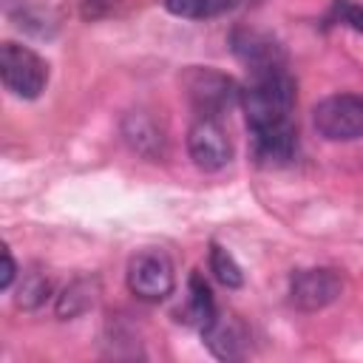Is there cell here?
<instances>
[{"mask_svg": "<svg viewBox=\"0 0 363 363\" xmlns=\"http://www.w3.org/2000/svg\"><path fill=\"white\" fill-rule=\"evenodd\" d=\"M241 108L247 113L250 130L289 122L292 108H295V79L289 77L286 68L255 74L252 85L241 91Z\"/></svg>", "mask_w": 363, "mask_h": 363, "instance_id": "1", "label": "cell"}, {"mask_svg": "<svg viewBox=\"0 0 363 363\" xmlns=\"http://www.w3.org/2000/svg\"><path fill=\"white\" fill-rule=\"evenodd\" d=\"M315 130L329 142L363 139V96L360 94H332L312 108Z\"/></svg>", "mask_w": 363, "mask_h": 363, "instance_id": "2", "label": "cell"}, {"mask_svg": "<svg viewBox=\"0 0 363 363\" xmlns=\"http://www.w3.org/2000/svg\"><path fill=\"white\" fill-rule=\"evenodd\" d=\"M0 77L6 91L20 99H37L48 82V65L40 54L26 45L3 43L0 45Z\"/></svg>", "mask_w": 363, "mask_h": 363, "instance_id": "3", "label": "cell"}, {"mask_svg": "<svg viewBox=\"0 0 363 363\" xmlns=\"http://www.w3.org/2000/svg\"><path fill=\"white\" fill-rule=\"evenodd\" d=\"M176 286V269L167 252L162 250H142L128 264V289L145 301L159 303L164 301Z\"/></svg>", "mask_w": 363, "mask_h": 363, "instance_id": "4", "label": "cell"}, {"mask_svg": "<svg viewBox=\"0 0 363 363\" xmlns=\"http://www.w3.org/2000/svg\"><path fill=\"white\" fill-rule=\"evenodd\" d=\"M184 94L190 99V105L199 111V116H221L224 111H230L235 102H241V91L238 85L213 68H190L182 79Z\"/></svg>", "mask_w": 363, "mask_h": 363, "instance_id": "5", "label": "cell"}, {"mask_svg": "<svg viewBox=\"0 0 363 363\" xmlns=\"http://www.w3.org/2000/svg\"><path fill=\"white\" fill-rule=\"evenodd\" d=\"M343 292V278L332 267L298 269L289 278V303L301 312H318L335 303Z\"/></svg>", "mask_w": 363, "mask_h": 363, "instance_id": "6", "label": "cell"}, {"mask_svg": "<svg viewBox=\"0 0 363 363\" xmlns=\"http://www.w3.org/2000/svg\"><path fill=\"white\" fill-rule=\"evenodd\" d=\"M187 153L201 170H221L233 159V142L216 116H199L187 130Z\"/></svg>", "mask_w": 363, "mask_h": 363, "instance_id": "7", "label": "cell"}, {"mask_svg": "<svg viewBox=\"0 0 363 363\" xmlns=\"http://www.w3.org/2000/svg\"><path fill=\"white\" fill-rule=\"evenodd\" d=\"M230 48L252 71V77L267 74V71H278L286 65V54H284L281 43L264 31H255V28H235L230 34Z\"/></svg>", "mask_w": 363, "mask_h": 363, "instance_id": "8", "label": "cell"}, {"mask_svg": "<svg viewBox=\"0 0 363 363\" xmlns=\"http://www.w3.org/2000/svg\"><path fill=\"white\" fill-rule=\"evenodd\" d=\"M201 340L213 352V357L238 360L247 349V329L235 315L216 309V315L201 326Z\"/></svg>", "mask_w": 363, "mask_h": 363, "instance_id": "9", "label": "cell"}, {"mask_svg": "<svg viewBox=\"0 0 363 363\" xmlns=\"http://www.w3.org/2000/svg\"><path fill=\"white\" fill-rule=\"evenodd\" d=\"M252 133V145H255V159L261 164H286L295 150H298V130L289 122H278V125H267Z\"/></svg>", "mask_w": 363, "mask_h": 363, "instance_id": "10", "label": "cell"}, {"mask_svg": "<svg viewBox=\"0 0 363 363\" xmlns=\"http://www.w3.org/2000/svg\"><path fill=\"white\" fill-rule=\"evenodd\" d=\"M122 136L130 145V150H136L139 156H145L150 162H159L164 156V136H162L159 125L142 111H133L122 119Z\"/></svg>", "mask_w": 363, "mask_h": 363, "instance_id": "11", "label": "cell"}, {"mask_svg": "<svg viewBox=\"0 0 363 363\" xmlns=\"http://www.w3.org/2000/svg\"><path fill=\"white\" fill-rule=\"evenodd\" d=\"M99 278H94V275H82V278H74L60 295H57V318L60 320H74V318H79V315H85L94 303H96V298H99Z\"/></svg>", "mask_w": 363, "mask_h": 363, "instance_id": "12", "label": "cell"}, {"mask_svg": "<svg viewBox=\"0 0 363 363\" xmlns=\"http://www.w3.org/2000/svg\"><path fill=\"white\" fill-rule=\"evenodd\" d=\"M182 315L187 323H196L199 329L216 315V301H213V292H210L207 281L201 278V272L190 275V295H187V306Z\"/></svg>", "mask_w": 363, "mask_h": 363, "instance_id": "13", "label": "cell"}, {"mask_svg": "<svg viewBox=\"0 0 363 363\" xmlns=\"http://www.w3.org/2000/svg\"><path fill=\"white\" fill-rule=\"evenodd\" d=\"M162 6L184 20H210L235 6V0H162Z\"/></svg>", "mask_w": 363, "mask_h": 363, "instance_id": "14", "label": "cell"}, {"mask_svg": "<svg viewBox=\"0 0 363 363\" xmlns=\"http://www.w3.org/2000/svg\"><path fill=\"white\" fill-rule=\"evenodd\" d=\"M48 292H51L48 278H45L43 272H37V269H28V272H23V281H20V286H17L14 301H17L20 309H28V312H31V309H40V306L45 303Z\"/></svg>", "mask_w": 363, "mask_h": 363, "instance_id": "15", "label": "cell"}, {"mask_svg": "<svg viewBox=\"0 0 363 363\" xmlns=\"http://www.w3.org/2000/svg\"><path fill=\"white\" fill-rule=\"evenodd\" d=\"M210 272L216 275L218 284H224L227 289H238L244 284V272L238 267V261L218 244L210 247Z\"/></svg>", "mask_w": 363, "mask_h": 363, "instance_id": "16", "label": "cell"}, {"mask_svg": "<svg viewBox=\"0 0 363 363\" xmlns=\"http://www.w3.org/2000/svg\"><path fill=\"white\" fill-rule=\"evenodd\" d=\"M9 14H11V20H14L20 28H26V31H31V34H40V37L51 34V28H54V23L48 20V14L40 11V9H34V6L9 9Z\"/></svg>", "mask_w": 363, "mask_h": 363, "instance_id": "17", "label": "cell"}, {"mask_svg": "<svg viewBox=\"0 0 363 363\" xmlns=\"http://www.w3.org/2000/svg\"><path fill=\"white\" fill-rule=\"evenodd\" d=\"M329 20L335 23H346L357 31H363V6L360 3H352V0H335L332 3V14Z\"/></svg>", "mask_w": 363, "mask_h": 363, "instance_id": "18", "label": "cell"}, {"mask_svg": "<svg viewBox=\"0 0 363 363\" xmlns=\"http://www.w3.org/2000/svg\"><path fill=\"white\" fill-rule=\"evenodd\" d=\"M14 278H17V264H14V258H11V250L3 247V275H0V289H11Z\"/></svg>", "mask_w": 363, "mask_h": 363, "instance_id": "19", "label": "cell"}, {"mask_svg": "<svg viewBox=\"0 0 363 363\" xmlns=\"http://www.w3.org/2000/svg\"><path fill=\"white\" fill-rule=\"evenodd\" d=\"M102 3H105V0H85V14H88V17H96V14H99L96 6H102Z\"/></svg>", "mask_w": 363, "mask_h": 363, "instance_id": "20", "label": "cell"}]
</instances>
